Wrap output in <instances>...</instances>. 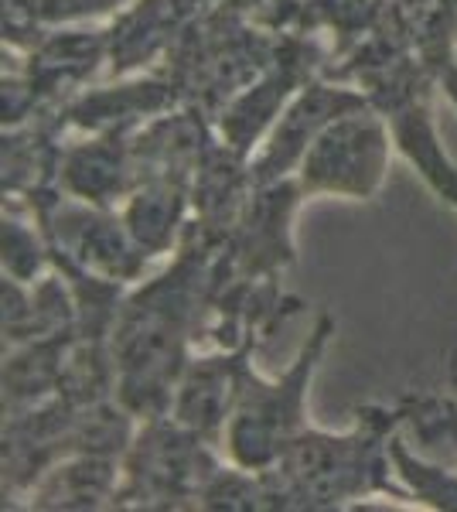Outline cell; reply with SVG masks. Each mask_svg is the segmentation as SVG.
<instances>
[{
  "mask_svg": "<svg viewBox=\"0 0 457 512\" xmlns=\"http://www.w3.org/2000/svg\"><path fill=\"white\" fill-rule=\"evenodd\" d=\"M304 188L297 178L253 185L236 229L229 233V260L232 280H273L280 267L294 260V239H290V219Z\"/></svg>",
  "mask_w": 457,
  "mask_h": 512,
  "instance_id": "8992f818",
  "label": "cell"
},
{
  "mask_svg": "<svg viewBox=\"0 0 457 512\" xmlns=\"http://www.w3.org/2000/svg\"><path fill=\"white\" fill-rule=\"evenodd\" d=\"M174 106V86L171 82H130L120 89H99V93H86L69 106V120L76 127H86L93 134H106V130H127L130 123L157 117V113Z\"/></svg>",
  "mask_w": 457,
  "mask_h": 512,
  "instance_id": "4fadbf2b",
  "label": "cell"
},
{
  "mask_svg": "<svg viewBox=\"0 0 457 512\" xmlns=\"http://www.w3.org/2000/svg\"><path fill=\"white\" fill-rule=\"evenodd\" d=\"M382 110H386L389 130H393V140L403 151V158L457 212V164L440 147L434 117H430V106H427V93L413 86L400 89V82H393Z\"/></svg>",
  "mask_w": 457,
  "mask_h": 512,
  "instance_id": "30bf717a",
  "label": "cell"
},
{
  "mask_svg": "<svg viewBox=\"0 0 457 512\" xmlns=\"http://www.w3.org/2000/svg\"><path fill=\"white\" fill-rule=\"evenodd\" d=\"M58 185L76 202L110 209L137 188L134 147L123 144V130H106L96 140L76 144L58 158Z\"/></svg>",
  "mask_w": 457,
  "mask_h": 512,
  "instance_id": "9c48e42d",
  "label": "cell"
},
{
  "mask_svg": "<svg viewBox=\"0 0 457 512\" xmlns=\"http://www.w3.org/2000/svg\"><path fill=\"white\" fill-rule=\"evenodd\" d=\"M331 335H335V318L321 315L284 376L263 379L256 369L246 376L243 393L232 407L226 431H222V448L232 465L263 472L311 427L307 396H311V379L318 373V362Z\"/></svg>",
  "mask_w": 457,
  "mask_h": 512,
  "instance_id": "7a4b0ae2",
  "label": "cell"
},
{
  "mask_svg": "<svg viewBox=\"0 0 457 512\" xmlns=\"http://www.w3.org/2000/svg\"><path fill=\"white\" fill-rule=\"evenodd\" d=\"M389 458H393L396 475H400L403 489L410 492L413 502H423L430 509H457V472L413 458L403 448L400 434H389Z\"/></svg>",
  "mask_w": 457,
  "mask_h": 512,
  "instance_id": "9a60e30c",
  "label": "cell"
},
{
  "mask_svg": "<svg viewBox=\"0 0 457 512\" xmlns=\"http://www.w3.org/2000/svg\"><path fill=\"white\" fill-rule=\"evenodd\" d=\"M253 349L256 338H249L243 345H232V349L205 355V359H191L178 383V393H174L171 417L188 431L209 437L212 444H222L232 407L243 393L246 376L253 373V362H249Z\"/></svg>",
  "mask_w": 457,
  "mask_h": 512,
  "instance_id": "ba28073f",
  "label": "cell"
},
{
  "mask_svg": "<svg viewBox=\"0 0 457 512\" xmlns=\"http://www.w3.org/2000/svg\"><path fill=\"white\" fill-rule=\"evenodd\" d=\"M393 144L396 140L386 113L362 106L321 130L318 140L307 147L294 178L304 188V195H335L365 202L386 181Z\"/></svg>",
  "mask_w": 457,
  "mask_h": 512,
  "instance_id": "277c9868",
  "label": "cell"
},
{
  "mask_svg": "<svg viewBox=\"0 0 457 512\" xmlns=\"http://www.w3.org/2000/svg\"><path fill=\"white\" fill-rule=\"evenodd\" d=\"M123 485V461L106 454H65L31 485V509H110Z\"/></svg>",
  "mask_w": 457,
  "mask_h": 512,
  "instance_id": "8fae6325",
  "label": "cell"
},
{
  "mask_svg": "<svg viewBox=\"0 0 457 512\" xmlns=\"http://www.w3.org/2000/svg\"><path fill=\"white\" fill-rule=\"evenodd\" d=\"M222 461L212 454V441L171 414L144 420L123 454V485L116 506L181 509L198 506L205 482Z\"/></svg>",
  "mask_w": 457,
  "mask_h": 512,
  "instance_id": "3957f363",
  "label": "cell"
},
{
  "mask_svg": "<svg viewBox=\"0 0 457 512\" xmlns=\"http://www.w3.org/2000/svg\"><path fill=\"white\" fill-rule=\"evenodd\" d=\"M41 229L52 239L48 246L65 253V263L113 284L134 280L147 263V253L130 236L123 216H110L99 205L55 202V209L41 216Z\"/></svg>",
  "mask_w": 457,
  "mask_h": 512,
  "instance_id": "5b68a950",
  "label": "cell"
},
{
  "mask_svg": "<svg viewBox=\"0 0 457 512\" xmlns=\"http://www.w3.org/2000/svg\"><path fill=\"white\" fill-rule=\"evenodd\" d=\"M369 106V99L355 89L345 86H328V82H311V86L297 89L290 96V103L284 106L280 120L270 127V137L263 144L260 158L249 168V178L253 185H267V181H280L287 178L290 171L301 168L307 147L318 140V134L328 123H335L338 117L352 110H362Z\"/></svg>",
  "mask_w": 457,
  "mask_h": 512,
  "instance_id": "52a82bcc",
  "label": "cell"
},
{
  "mask_svg": "<svg viewBox=\"0 0 457 512\" xmlns=\"http://www.w3.org/2000/svg\"><path fill=\"white\" fill-rule=\"evenodd\" d=\"M48 246L41 243V236L28 222L18 216H7L4 212V277L24 280V284H35V277L45 270Z\"/></svg>",
  "mask_w": 457,
  "mask_h": 512,
  "instance_id": "2e32d148",
  "label": "cell"
},
{
  "mask_svg": "<svg viewBox=\"0 0 457 512\" xmlns=\"http://www.w3.org/2000/svg\"><path fill=\"white\" fill-rule=\"evenodd\" d=\"M403 410H359V427L348 434L307 431L263 468L270 509H335L362 495L382 492L410 499L403 485L389 482V434Z\"/></svg>",
  "mask_w": 457,
  "mask_h": 512,
  "instance_id": "6da1fadb",
  "label": "cell"
},
{
  "mask_svg": "<svg viewBox=\"0 0 457 512\" xmlns=\"http://www.w3.org/2000/svg\"><path fill=\"white\" fill-rule=\"evenodd\" d=\"M120 0H38V18L45 21H72L86 18V14L110 11Z\"/></svg>",
  "mask_w": 457,
  "mask_h": 512,
  "instance_id": "e0dca14e",
  "label": "cell"
},
{
  "mask_svg": "<svg viewBox=\"0 0 457 512\" xmlns=\"http://www.w3.org/2000/svg\"><path fill=\"white\" fill-rule=\"evenodd\" d=\"M437 76H440V86H444V93H447V99L457 106V62L451 59V52H437Z\"/></svg>",
  "mask_w": 457,
  "mask_h": 512,
  "instance_id": "ac0fdd59",
  "label": "cell"
},
{
  "mask_svg": "<svg viewBox=\"0 0 457 512\" xmlns=\"http://www.w3.org/2000/svg\"><path fill=\"white\" fill-rule=\"evenodd\" d=\"M297 93V79L294 72H273L263 82L249 86V93L239 99H232V106L222 113V137L226 147L239 158H246L249 147H256V140L263 137V130L273 127V117L284 113V106L290 103V96Z\"/></svg>",
  "mask_w": 457,
  "mask_h": 512,
  "instance_id": "5bb4252c",
  "label": "cell"
},
{
  "mask_svg": "<svg viewBox=\"0 0 457 512\" xmlns=\"http://www.w3.org/2000/svg\"><path fill=\"white\" fill-rule=\"evenodd\" d=\"M185 209H188V185L171 178H147L140 181L134 192L127 195V222L130 236L147 256H161L174 246V239L185 229Z\"/></svg>",
  "mask_w": 457,
  "mask_h": 512,
  "instance_id": "7c38bea8",
  "label": "cell"
}]
</instances>
